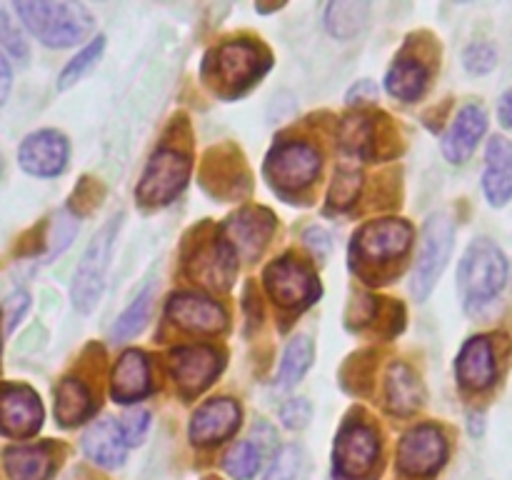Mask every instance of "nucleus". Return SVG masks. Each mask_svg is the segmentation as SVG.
<instances>
[{"instance_id": "1", "label": "nucleus", "mask_w": 512, "mask_h": 480, "mask_svg": "<svg viewBox=\"0 0 512 480\" xmlns=\"http://www.w3.org/2000/svg\"><path fill=\"white\" fill-rule=\"evenodd\" d=\"M13 13L33 38L48 48H70L88 38L93 30V15L80 3L58 0H18Z\"/></svg>"}, {"instance_id": "2", "label": "nucleus", "mask_w": 512, "mask_h": 480, "mask_svg": "<svg viewBox=\"0 0 512 480\" xmlns=\"http://www.w3.org/2000/svg\"><path fill=\"white\" fill-rule=\"evenodd\" d=\"M508 280V260L503 250L488 238H478L465 250L458 268V288L465 308L478 310L493 303Z\"/></svg>"}, {"instance_id": "3", "label": "nucleus", "mask_w": 512, "mask_h": 480, "mask_svg": "<svg viewBox=\"0 0 512 480\" xmlns=\"http://www.w3.org/2000/svg\"><path fill=\"white\" fill-rule=\"evenodd\" d=\"M268 68L270 55L260 45L248 43V40H228L205 58L203 78L218 93L240 95Z\"/></svg>"}, {"instance_id": "4", "label": "nucleus", "mask_w": 512, "mask_h": 480, "mask_svg": "<svg viewBox=\"0 0 512 480\" xmlns=\"http://www.w3.org/2000/svg\"><path fill=\"white\" fill-rule=\"evenodd\" d=\"M120 220H123V215H115L95 233V238L90 240L83 258H80L78 268H75L70 298H73L78 313L88 315L100 303V295H103L105 288V275H108L110 253H113L115 235L120 230Z\"/></svg>"}, {"instance_id": "5", "label": "nucleus", "mask_w": 512, "mask_h": 480, "mask_svg": "<svg viewBox=\"0 0 512 480\" xmlns=\"http://www.w3.org/2000/svg\"><path fill=\"white\" fill-rule=\"evenodd\" d=\"M380 440L373 425L363 420H348L335 438L333 463L335 478L365 480L378 468Z\"/></svg>"}, {"instance_id": "6", "label": "nucleus", "mask_w": 512, "mask_h": 480, "mask_svg": "<svg viewBox=\"0 0 512 480\" xmlns=\"http://www.w3.org/2000/svg\"><path fill=\"white\" fill-rule=\"evenodd\" d=\"M455 223L448 213H438L425 223L423 240H420L418 263L413 270V293L418 300H425L433 293L435 283L443 275L453 253Z\"/></svg>"}, {"instance_id": "7", "label": "nucleus", "mask_w": 512, "mask_h": 480, "mask_svg": "<svg viewBox=\"0 0 512 480\" xmlns=\"http://www.w3.org/2000/svg\"><path fill=\"white\" fill-rule=\"evenodd\" d=\"M190 178V160L188 155L178 153L173 148L155 150L150 158L148 168H145L143 178H140L138 188H135V198L148 208H158V205H168L175 200V195L185 188Z\"/></svg>"}, {"instance_id": "8", "label": "nucleus", "mask_w": 512, "mask_h": 480, "mask_svg": "<svg viewBox=\"0 0 512 480\" xmlns=\"http://www.w3.org/2000/svg\"><path fill=\"white\" fill-rule=\"evenodd\" d=\"M410 243H413V228L405 220H370L355 233L353 258L365 265L393 263L408 253Z\"/></svg>"}, {"instance_id": "9", "label": "nucleus", "mask_w": 512, "mask_h": 480, "mask_svg": "<svg viewBox=\"0 0 512 480\" xmlns=\"http://www.w3.org/2000/svg\"><path fill=\"white\" fill-rule=\"evenodd\" d=\"M265 288H268L270 298L280 305V308L303 310L310 303H315L320 295V283L313 275V270L300 260L285 258L273 260L263 273Z\"/></svg>"}, {"instance_id": "10", "label": "nucleus", "mask_w": 512, "mask_h": 480, "mask_svg": "<svg viewBox=\"0 0 512 480\" xmlns=\"http://www.w3.org/2000/svg\"><path fill=\"white\" fill-rule=\"evenodd\" d=\"M320 173V155L313 145L288 140L278 143L265 163V175L283 193H298L308 188Z\"/></svg>"}, {"instance_id": "11", "label": "nucleus", "mask_w": 512, "mask_h": 480, "mask_svg": "<svg viewBox=\"0 0 512 480\" xmlns=\"http://www.w3.org/2000/svg\"><path fill=\"white\" fill-rule=\"evenodd\" d=\"M45 408L40 395L25 383H0V435L30 440L43 428Z\"/></svg>"}, {"instance_id": "12", "label": "nucleus", "mask_w": 512, "mask_h": 480, "mask_svg": "<svg viewBox=\"0 0 512 480\" xmlns=\"http://www.w3.org/2000/svg\"><path fill=\"white\" fill-rule=\"evenodd\" d=\"M448 458V440L435 425L408 430L398 445V470L413 478H425L443 468Z\"/></svg>"}, {"instance_id": "13", "label": "nucleus", "mask_w": 512, "mask_h": 480, "mask_svg": "<svg viewBox=\"0 0 512 480\" xmlns=\"http://www.w3.org/2000/svg\"><path fill=\"white\" fill-rule=\"evenodd\" d=\"M70 160V143L60 130L43 128L25 135L18 148V165L33 178H58Z\"/></svg>"}, {"instance_id": "14", "label": "nucleus", "mask_w": 512, "mask_h": 480, "mask_svg": "<svg viewBox=\"0 0 512 480\" xmlns=\"http://www.w3.org/2000/svg\"><path fill=\"white\" fill-rule=\"evenodd\" d=\"M223 360L210 345H185L170 353V370L185 395L203 393L218 378Z\"/></svg>"}, {"instance_id": "15", "label": "nucleus", "mask_w": 512, "mask_h": 480, "mask_svg": "<svg viewBox=\"0 0 512 480\" xmlns=\"http://www.w3.org/2000/svg\"><path fill=\"white\" fill-rule=\"evenodd\" d=\"M275 230V218L263 208H245L223 225L225 243L235 253V258L255 260L268 245Z\"/></svg>"}, {"instance_id": "16", "label": "nucleus", "mask_w": 512, "mask_h": 480, "mask_svg": "<svg viewBox=\"0 0 512 480\" xmlns=\"http://www.w3.org/2000/svg\"><path fill=\"white\" fill-rule=\"evenodd\" d=\"M60 465V445L53 440L20 443L3 450L8 480H50Z\"/></svg>"}, {"instance_id": "17", "label": "nucleus", "mask_w": 512, "mask_h": 480, "mask_svg": "<svg viewBox=\"0 0 512 480\" xmlns=\"http://www.w3.org/2000/svg\"><path fill=\"white\" fill-rule=\"evenodd\" d=\"M240 425V405L230 398H213L195 410L190 420V440L195 445H215L228 440Z\"/></svg>"}, {"instance_id": "18", "label": "nucleus", "mask_w": 512, "mask_h": 480, "mask_svg": "<svg viewBox=\"0 0 512 480\" xmlns=\"http://www.w3.org/2000/svg\"><path fill=\"white\" fill-rule=\"evenodd\" d=\"M455 375H458V383L465 390H485L495 383V378H498V358H495V348L490 338L475 335V338L465 340L458 360H455Z\"/></svg>"}, {"instance_id": "19", "label": "nucleus", "mask_w": 512, "mask_h": 480, "mask_svg": "<svg viewBox=\"0 0 512 480\" xmlns=\"http://www.w3.org/2000/svg\"><path fill=\"white\" fill-rule=\"evenodd\" d=\"M168 315L180 328L193 330V333H218L228 323L225 310L215 300L195 293L173 295L168 303Z\"/></svg>"}, {"instance_id": "20", "label": "nucleus", "mask_w": 512, "mask_h": 480, "mask_svg": "<svg viewBox=\"0 0 512 480\" xmlns=\"http://www.w3.org/2000/svg\"><path fill=\"white\" fill-rule=\"evenodd\" d=\"M485 130H488V113H485L483 105H465L458 118L453 120L448 133H445L443 155L450 163H465L473 155V150L478 148Z\"/></svg>"}, {"instance_id": "21", "label": "nucleus", "mask_w": 512, "mask_h": 480, "mask_svg": "<svg viewBox=\"0 0 512 480\" xmlns=\"http://www.w3.org/2000/svg\"><path fill=\"white\" fill-rule=\"evenodd\" d=\"M150 365L145 353L140 350H125L113 368V380H110V393L115 403H138L150 393Z\"/></svg>"}, {"instance_id": "22", "label": "nucleus", "mask_w": 512, "mask_h": 480, "mask_svg": "<svg viewBox=\"0 0 512 480\" xmlns=\"http://www.w3.org/2000/svg\"><path fill=\"white\" fill-rule=\"evenodd\" d=\"M483 190L490 205H500L512 200V140L495 135L488 143L485 153V173H483Z\"/></svg>"}, {"instance_id": "23", "label": "nucleus", "mask_w": 512, "mask_h": 480, "mask_svg": "<svg viewBox=\"0 0 512 480\" xmlns=\"http://www.w3.org/2000/svg\"><path fill=\"white\" fill-rule=\"evenodd\" d=\"M125 450H128V445H125L123 435H120L118 420L100 418L85 430L83 453L100 468H120L125 463Z\"/></svg>"}, {"instance_id": "24", "label": "nucleus", "mask_w": 512, "mask_h": 480, "mask_svg": "<svg viewBox=\"0 0 512 480\" xmlns=\"http://www.w3.org/2000/svg\"><path fill=\"white\" fill-rule=\"evenodd\" d=\"M55 420L60 428H78L95 413V400L80 378H63L55 388Z\"/></svg>"}, {"instance_id": "25", "label": "nucleus", "mask_w": 512, "mask_h": 480, "mask_svg": "<svg viewBox=\"0 0 512 480\" xmlns=\"http://www.w3.org/2000/svg\"><path fill=\"white\" fill-rule=\"evenodd\" d=\"M235 268H238V258H235V253L225 240L200 248L195 260L190 263L193 278L210 285V288H228L233 283Z\"/></svg>"}, {"instance_id": "26", "label": "nucleus", "mask_w": 512, "mask_h": 480, "mask_svg": "<svg viewBox=\"0 0 512 480\" xmlns=\"http://www.w3.org/2000/svg\"><path fill=\"white\" fill-rule=\"evenodd\" d=\"M385 88L403 103H415L428 88V68L418 58H398L385 75Z\"/></svg>"}, {"instance_id": "27", "label": "nucleus", "mask_w": 512, "mask_h": 480, "mask_svg": "<svg viewBox=\"0 0 512 480\" xmlns=\"http://www.w3.org/2000/svg\"><path fill=\"white\" fill-rule=\"evenodd\" d=\"M388 408L393 413L400 415H410L423 405V383H420L418 375L403 363H395L388 373Z\"/></svg>"}, {"instance_id": "28", "label": "nucleus", "mask_w": 512, "mask_h": 480, "mask_svg": "<svg viewBox=\"0 0 512 480\" xmlns=\"http://www.w3.org/2000/svg\"><path fill=\"white\" fill-rule=\"evenodd\" d=\"M370 15V5L363 0H338L330 3L325 10V28L330 35L340 40H348L365 28Z\"/></svg>"}, {"instance_id": "29", "label": "nucleus", "mask_w": 512, "mask_h": 480, "mask_svg": "<svg viewBox=\"0 0 512 480\" xmlns=\"http://www.w3.org/2000/svg\"><path fill=\"white\" fill-rule=\"evenodd\" d=\"M313 365V340L308 335H298L288 343L283 355V363L278 370V388L288 390L303 380L308 368Z\"/></svg>"}, {"instance_id": "30", "label": "nucleus", "mask_w": 512, "mask_h": 480, "mask_svg": "<svg viewBox=\"0 0 512 480\" xmlns=\"http://www.w3.org/2000/svg\"><path fill=\"white\" fill-rule=\"evenodd\" d=\"M105 50V38L103 35H98V38L90 40L85 48H80L78 55H73V58L65 63V68L60 70L58 75V90H68L73 88L75 83H78L80 78H85V75L90 73V70L98 65L100 55H103Z\"/></svg>"}, {"instance_id": "31", "label": "nucleus", "mask_w": 512, "mask_h": 480, "mask_svg": "<svg viewBox=\"0 0 512 480\" xmlns=\"http://www.w3.org/2000/svg\"><path fill=\"white\" fill-rule=\"evenodd\" d=\"M150 305H153V288H145L143 293L118 315L113 330H110L113 340H128L133 338V335H138L140 330L145 328V323H148Z\"/></svg>"}, {"instance_id": "32", "label": "nucleus", "mask_w": 512, "mask_h": 480, "mask_svg": "<svg viewBox=\"0 0 512 480\" xmlns=\"http://www.w3.org/2000/svg\"><path fill=\"white\" fill-rule=\"evenodd\" d=\"M260 458H263V453H260L258 445L248 443V440H240V443L230 445V450L225 453L223 465L225 470H228L230 478L250 480L258 473Z\"/></svg>"}, {"instance_id": "33", "label": "nucleus", "mask_w": 512, "mask_h": 480, "mask_svg": "<svg viewBox=\"0 0 512 480\" xmlns=\"http://www.w3.org/2000/svg\"><path fill=\"white\" fill-rule=\"evenodd\" d=\"M340 143L355 155H370L373 148V123L368 118H345L340 128Z\"/></svg>"}, {"instance_id": "34", "label": "nucleus", "mask_w": 512, "mask_h": 480, "mask_svg": "<svg viewBox=\"0 0 512 480\" xmlns=\"http://www.w3.org/2000/svg\"><path fill=\"white\" fill-rule=\"evenodd\" d=\"M305 453L298 445H288L275 455V463L265 480H305Z\"/></svg>"}, {"instance_id": "35", "label": "nucleus", "mask_w": 512, "mask_h": 480, "mask_svg": "<svg viewBox=\"0 0 512 480\" xmlns=\"http://www.w3.org/2000/svg\"><path fill=\"white\" fill-rule=\"evenodd\" d=\"M0 48L8 53V58L18 60V63H25L30 55L28 40L20 33L18 23L8 15V10L0 8Z\"/></svg>"}, {"instance_id": "36", "label": "nucleus", "mask_w": 512, "mask_h": 480, "mask_svg": "<svg viewBox=\"0 0 512 480\" xmlns=\"http://www.w3.org/2000/svg\"><path fill=\"white\" fill-rule=\"evenodd\" d=\"M360 173L358 170H338L335 173V180H333V188H330V205L338 210H345L350 208V205L358 200V193H360Z\"/></svg>"}, {"instance_id": "37", "label": "nucleus", "mask_w": 512, "mask_h": 480, "mask_svg": "<svg viewBox=\"0 0 512 480\" xmlns=\"http://www.w3.org/2000/svg\"><path fill=\"white\" fill-rule=\"evenodd\" d=\"M75 233H78V218H75L70 210H60L53 220V230H50L48 240V258H55L58 253H63L70 243H73Z\"/></svg>"}, {"instance_id": "38", "label": "nucleus", "mask_w": 512, "mask_h": 480, "mask_svg": "<svg viewBox=\"0 0 512 480\" xmlns=\"http://www.w3.org/2000/svg\"><path fill=\"white\" fill-rule=\"evenodd\" d=\"M118 428L120 435H123L125 445H140L143 443L145 433L150 428V413L145 408H130L125 410L123 418L118 420Z\"/></svg>"}, {"instance_id": "39", "label": "nucleus", "mask_w": 512, "mask_h": 480, "mask_svg": "<svg viewBox=\"0 0 512 480\" xmlns=\"http://www.w3.org/2000/svg\"><path fill=\"white\" fill-rule=\"evenodd\" d=\"M463 63L473 75H485L498 63V53H495V48L490 43H473L465 50Z\"/></svg>"}, {"instance_id": "40", "label": "nucleus", "mask_w": 512, "mask_h": 480, "mask_svg": "<svg viewBox=\"0 0 512 480\" xmlns=\"http://www.w3.org/2000/svg\"><path fill=\"white\" fill-rule=\"evenodd\" d=\"M30 308V295L25 293V290H15L13 295H8L3 303V308H0V315H3V328L5 333H13L15 325L23 320V315L28 313Z\"/></svg>"}, {"instance_id": "41", "label": "nucleus", "mask_w": 512, "mask_h": 480, "mask_svg": "<svg viewBox=\"0 0 512 480\" xmlns=\"http://www.w3.org/2000/svg\"><path fill=\"white\" fill-rule=\"evenodd\" d=\"M310 403L308 400L298 398V400H290V403L283 405V410H280V418H283V423L288 425V428H305L310 420Z\"/></svg>"}, {"instance_id": "42", "label": "nucleus", "mask_w": 512, "mask_h": 480, "mask_svg": "<svg viewBox=\"0 0 512 480\" xmlns=\"http://www.w3.org/2000/svg\"><path fill=\"white\" fill-rule=\"evenodd\" d=\"M10 90H13V65H10L8 53L0 48V108L8 103Z\"/></svg>"}, {"instance_id": "43", "label": "nucleus", "mask_w": 512, "mask_h": 480, "mask_svg": "<svg viewBox=\"0 0 512 480\" xmlns=\"http://www.w3.org/2000/svg\"><path fill=\"white\" fill-rule=\"evenodd\" d=\"M305 245H308L318 258H325L330 250V238L323 228H315L313 225V228L305 230Z\"/></svg>"}, {"instance_id": "44", "label": "nucleus", "mask_w": 512, "mask_h": 480, "mask_svg": "<svg viewBox=\"0 0 512 480\" xmlns=\"http://www.w3.org/2000/svg\"><path fill=\"white\" fill-rule=\"evenodd\" d=\"M378 88L370 80H358V85H353V90L348 93V103H365V100H375Z\"/></svg>"}, {"instance_id": "45", "label": "nucleus", "mask_w": 512, "mask_h": 480, "mask_svg": "<svg viewBox=\"0 0 512 480\" xmlns=\"http://www.w3.org/2000/svg\"><path fill=\"white\" fill-rule=\"evenodd\" d=\"M498 118H500V123L505 125V128L512 130V88L508 90V93L503 95V98H500Z\"/></svg>"}, {"instance_id": "46", "label": "nucleus", "mask_w": 512, "mask_h": 480, "mask_svg": "<svg viewBox=\"0 0 512 480\" xmlns=\"http://www.w3.org/2000/svg\"><path fill=\"white\" fill-rule=\"evenodd\" d=\"M3 333H5V328H3V315H0V365H3Z\"/></svg>"}, {"instance_id": "47", "label": "nucleus", "mask_w": 512, "mask_h": 480, "mask_svg": "<svg viewBox=\"0 0 512 480\" xmlns=\"http://www.w3.org/2000/svg\"><path fill=\"white\" fill-rule=\"evenodd\" d=\"M3 175H5V158L3 153H0V180H3Z\"/></svg>"}]
</instances>
